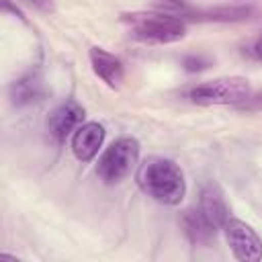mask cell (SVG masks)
I'll use <instances>...</instances> for the list:
<instances>
[{
  "mask_svg": "<svg viewBox=\"0 0 262 262\" xmlns=\"http://www.w3.org/2000/svg\"><path fill=\"white\" fill-rule=\"evenodd\" d=\"M139 188L158 203L178 205L186 192L182 170L166 158H149L137 170Z\"/></svg>",
  "mask_w": 262,
  "mask_h": 262,
  "instance_id": "obj_1",
  "label": "cell"
},
{
  "mask_svg": "<svg viewBox=\"0 0 262 262\" xmlns=\"http://www.w3.org/2000/svg\"><path fill=\"white\" fill-rule=\"evenodd\" d=\"M121 20L129 25L131 35L147 43H174L186 35V27L180 16L160 12H131L123 14Z\"/></svg>",
  "mask_w": 262,
  "mask_h": 262,
  "instance_id": "obj_2",
  "label": "cell"
},
{
  "mask_svg": "<svg viewBox=\"0 0 262 262\" xmlns=\"http://www.w3.org/2000/svg\"><path fill=\"white\" fill-rule=\"evenodd\" d=\"M137 158H139V143H137V139L129 137V135L119 137L100 156V160L96 164V174L106 184L121 182L131 172V168L137 164Z\"/></svg>",
  "mask_w": 262,
  "mask_h": 262,
  "instance_id": "obj_3",
  "label": "cell"
},
{
  "mask_svg": "<svg viewBox=\"0 0 262 262\" xmlns=\"http://www.w3.org/2000/svg\"><path fill=\"white\" fill-rule=\"evenodd\" d=\"M252 88H250L248 78L227 76V78H217V80L194 86L188 98L201 106H211V104H233L235 106L242 100H246Z\"/></svg>",
  "mask_w": 262,
  "mask_h": 262,
  "instance_id": "obj_4",
  "label": "cell"
},
{
  "mask_svg": "<svg viewBox=\"0 0 262 262\" xmlns=\"http://www.w3.org/2000/svg\"><path fill=\"white\" fill-rule=\"evenodd\" d=\"M227 244L233 252V256L242 262H256L262 258V242L258 233L242 219H227L223 225Z\"/></svg>",
  "mask_w": 262,
  "mask_h": 262,
  "instance_id": "obj_5",
  "label": "cell"
},
{
  "mask_svg": "<svg viewBox=\"0 0 262 262\" xmlns=\"http://www.w3.org/2000/svg\"><path fill=\"white\" fill-rule=\"evenodd\" d=\"M82 119H84V108L76 100H66L49 115L47 127L57 141H66L82 125Z\"/></svg>",
  "mask_w": 262,
  "mask_h": 262,
  "instance_id": "obj_6",
  "label": "cell"
},
{
  "mask_svg": "<svg viewBox=\"0 0 262 262\" xmlns=\"http://www.w3.org/2000/svg\"><path fill=\"white\" fill-rule=\"evenodd\" d=\"M102 141H104V127L96 121H90L76 129L72 137V151L80 162H90L98 154Z\"/></svg>",
  "mask_w": 262,
  "mask_h": 262,
  "instance_id": "obj_7",
  "label": "cell"
},
{
  "mask_svg": "<svg viewBox=\"0 0 262 262\" xmlns=\"http://www.w3.org/2000/svg\"><path fill=\"white\" fill-rule=\"evenodd\" d=\"M88 57H90V66H92V72L108 86V88H119L123 78H125V68H123V61L104 51L102 47H92L88 51Z\"/></svg>",
  "mask_w": 262,
  "mask_h": 262,
  "instance_id": "obj_8",
  "label": "cell"
},
{
  "mask_svg": "<svg viewBox=\"0 0 262 262\" xmlns=\"http://www.w3.org/2000/svg\"><path fill=\"white\" fill-rule=\"evenodd\" d=\"M180 227L192 246H209L215 239L217 229L205 219L201 209H184L180 213Z\"/></svg>",
  "mask_w": 262,
  "mask_h": 262,
  "instance_id": "obj_9",
  "label": "cell"
},
{
  "mask_svg": "<svg viewBox=\"0 0 262 262\" xmlns=\"http://www.w3.org/2000/svg\"><path fill=\"white\" fill-rule=\"evenodd\" d=\"M201 213L205 215V219L215 227V229H223V225L229 219V209L227 203L223 199V192L219 190L217 184H207L201 190V203H199Z\"/></svg>",
  "mask_w": 262,
  "mask_h": 262,
  "instance_id": "obj_10",
  "label": "cell"
},
{
  "mask_svg": "<svg viewBox=\"0 0 262 262\" xmlns=\"http://www.w3.org/2000/svg\"><path fill=\"white\" fill-rule=\"evenodd\" d=\"M43 92V86H41V80L37 74H27L23 78H18L16 82H12L10 86V100L12 104L16 106H25V104H31L35 102Z\"/></svg>",
  "mask_w": 262,
  "mask_h": 262,
  "instance_id": "obj_11",
  "label": "cell"
},
{
  "mask_svg": "<svg viewBox=\"0 0 262 262\" xmlns=\"http://www.w3.org/2000/svg\"><path fill=\"white\" fill-rule=\"evenodd\" d=\"M254 10L250 6H219V8H213V10H205V12H199L201 18H207V20H221V23H229V20H244V18H250Z\"/></svg>",
  "mask_w": 262,
  "mask_h": 262,
  "instance_id": "obj_12",
  "label": "cell"
},
{
  "mask_svg": "<svg viewBox=\"0 0 262 262\" xmlns=\"http://www.w3.org/2000/svg\"><path fill=\"white\" fill-rule=\"evenodd\" d=\"M207 66H209V59H205L201 55H188V57H184V68L188 72H201Z\"/></svg>",
  "mask_w": 262,
  "mask_h": 262,
  "instance_id": "obj_13",
  "label": "cell"
},
{
  "mask_svg": "<svg viewBox=\"0 0 262 262\" xmlns=\"http://www.w3.org/2000/svg\"><path fill=\"white\" fill-rule=\"evenodd\" d=\"M239 111H246V113H250V111H260L262 108V94H256V96H248L246 100H242L239 104H235Z\"/></svg>",
  "mask_w": 262,
  "mask_h": 262,
  "instance_id": "obj_14",
  "label": "cell"
},
{
  "mask_svg": "<svg viewBox=\"0 0 262 262\" xmlns=\"http://www.w3.org/2000/svg\"><path fill=\"white\" fill-rule=\"evenodd\" d=\"M25 4L37 8L39 12H45V14H53L55 12V2L53 0H23Z\"/></svg>",
  "mask_w": 262,
  "mask_h": 262,
  "instance_id": "obj_15",
  "label": "cell"
},
{
  "mask_svg": "<svg viewBox=\"0 0 262 262\" xmlns=\"http://www.w3.org/2000/svg\"><path fill=\"white\" fill-rule=\"evenodd\" d=\"M252 55H254L256 59H260V61H262V35L254 41V45H252Z\"/></svg>",
  "mask_w": 262,
  "mask_h": 262,
  "instance_id": "obj_16",
  "label": "cell"
},
{
  "mask_svg": "<svg viewBox=\"0 0 262 262\" xmlns=\"http://www.w3.org/2000/svg\"><path fill=\"white\" fill-rule=\"evenodd\" d=\"M166 2H170V4H182V0H166Z\"/></svg>",
  "mask_w": 262,
  "mask_h": 262,
  "instance_id": "obj_17",
  "label": "cell"
},
{
  "mask_svg": "<svg viewBox=\"0 0 262 262\" xmlns=\"http://www.w3.org/2000/svg\"><path fill=\"white\" fill-rule=\"evenodd\" d=\"M231 2H248V0H231Z\"/></svg>",
  "mask_w": 262,
  "mask_h": 262,
  "instance_id": "obj_18",
  "label": "cell"
}]
</instances>
